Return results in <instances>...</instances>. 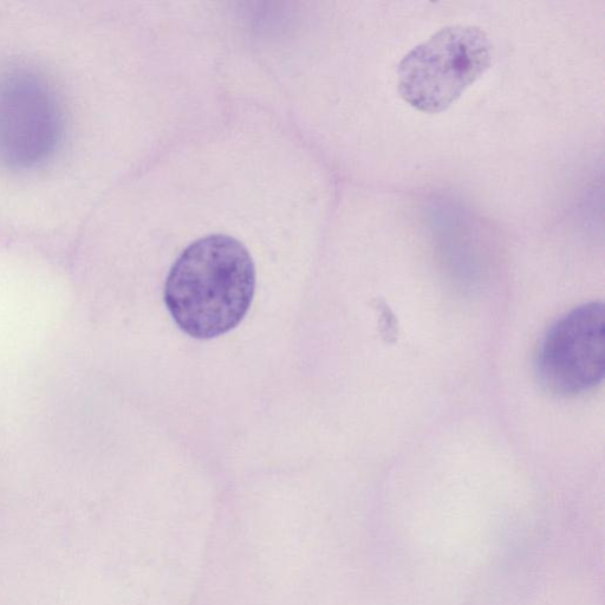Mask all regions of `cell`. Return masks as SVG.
I'll return each mask as SVG.
<instances>
[{"mask_svg":"<svg viewBox=\"0 0 605 605\" xmlns=\"http://www.w3.org/2000/svg\"><path fill=\"white\" fill-rule=\"evenodd\" d=\"M255 290L250 252L236 238L212 234L188 246L175 262L165 286V303L182 331L210 340L243 321Z\"/></svg>","mask_w":605,"mask_h":605,"instance_id":"1","label":"cell"},{"mask_svg":"<svg viewBox=\"0 0 605 605\" xmlns=\"http://www.w3.org/2000/svg\"><path fill=\"white\" fill-rule=\"evenodd\" d=\"M492 44L472 25L442 28L409 51L398 68L399 93L419 112L450 108L491 67Z\"/></svg>","mask_w":605,"mask_h":605,"instance_id":"2","label":"cell"},{"mask_svg":"<svg viewBox=\"0 0 605 605\" xmlns=\"http://www.w3.org/2000/svg\"><path fill=\"white\" fill-rule=\"evenodd\" d=\"M64 130L55 91L34 69L0 71V166L29 171L56 152Z\"/></svg>","mask_w":605,"mask_h":605,"instance_id":"3","label":"cell"},{"mask_svg":"<svg viewBox=\"0 0 605 605\" xmlns=\"http://www.w3.org/2000/svg\"><path fill=\"white\" fill-rule=\"evenodd\" d=\"M536 373L551 394L576 396L604 379L605 310L601 302L583 304L546 331L536 356Z\"/></svg>","mask_w":605,"mask_h":605,"instance_id":"4","label":"cell"}]
</instances>
